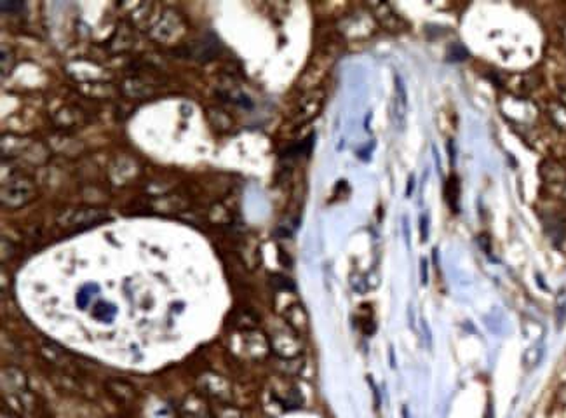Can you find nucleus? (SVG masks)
<instances>
[{
  "mask_svg": "<svg viewBox=\"0 0 566 418\" xmlns=\"http://www.w3.org/2000/svg\"><path fill=\"white\" fill-rule=\"evenodd\" d=\"M2 204L6 208H21L35 197V185L30 178L17 174L2 185Z\"/></svg>",
  "mask_w": 566,
  "mask_h": 418,
  "instance_id": "1",
  "label": "nucleus"
},
{
  "mask_svg": "<svg viewBox=\"0 0 566 418\" xmlns=\"http://www.w3.org/2000/svg\"><path fill=\"white\" fill-rule=\"evenodd\" d=\"M270 345H272L274 352L283 357V359H295L302 352V340L298 338V333L293 328L272 333Z\"/></svg>",
  "mask_w": 566,
  "mask_h": 418,
  "instance_id": "2",
  "label": "nucleus"
},
{
  "mask_svg": "<svg viewBox=\"0 0 566 418\" xmlns=\"http://www.w3.org/2000/svg\"><path fill=\"white\" fill-rule=\"evenodd\" d=\"M103 218H105V213H103L101 209H76V211H70L69 216L65 218V225H69V227H79V225H92V223H98V221H101Z\"/></svg>",
  "mask_w": 566,
  "mask_h": 418,
  "instance_id": "3",
  "label": "nucleus"
},
{
  "mask_svg": "<svg viewBox=\"0 0 566 418\" xmlns=\"http://www.w3.org/2000/svg\"><path fill=\"white\" fill-rule=\"evenodd\" d=\"M404 113H406V92L403 88V82L396 75V98L392 103V120L396 123L397 130L404 126Z\"/></svg>",
  "mask_w": 566,
  "mask_h": 418,
  "instance_id": "4",
  "label": "nucleus"
},
{
  "mask_svg": "<svg viewBox=\"0 0 566 418\" xmlns=\"http://www.w3.org/2000/svg\"><path fill=\"white\" fill-rule=\"evenodd\" d=\"M202 385H204V391L208 394L215 396V398H229V384L225 382V378L218 377V375H206V377H202Z\"/></svg>",
  "mask_w": 566,
  "mask_h": 418,
  "instance_id": "5",
  "label": "nucleus"
},
{
  "mask_svg": "<svg viewBox=\"0 0 566 418\" xmlns=\"http://www.w3.org/2000/svg\"><path fill=\"white\" fill-rule=\"evenodd\" d=\"M284 317H286L288 326L293 328L297 333L307 330V321H309L307 312H305L304 307H302L300 303H295V305L288 307V310L284 312Z\"/></svg>",
  "mask_w": 566,
  "mask_h": 418,
  "instance_id": "6",
  "label": "nucleus"
},
{
  "mask_svg": "<svg viewBox=\"0 0 566 418\" xmlns=\"http://www.w3.org/2000/svg\"><path fill=\"white\" fill-rule=\"evenodd\" d=\"M106 387H108L110 394H112L119 403H131L134 398H136V391H134L129 384H126V382L110 380L106 382Z\"/></svg>",
  "mask_w": 566,
  "mask_h": 418,
  "instance_id": "7",
  "label": "nucleus"
},
{
  "mask_svg": "<svg viewBox=\"0 0 566 418\" xmlns=\"http://www.w3.org/2000/svg\"><path fill=\"white\" fill-rule=\"evenodd\" d=\"M540 174L544 176V180L551 181V183H560V181L566 180V171L558 162H553V160H546L540 166Z\"/></svg>",
  "mask_w": 566,
  "mask_h": 418,
  "instance_id": "8",
  "label": "nucleus"
},
{
  "mask_svg": "<svg viewBox=\"0 0 566 418\" xmlns=\"http://www.w3.org/2000/svg\"><path fill=\"white\" fill-rule=\"evenodd\" d=\"M178 27V18H174V14H166V16L161 18V21H159L157 27L154 28V34L155 32H161L164 28V32L161 35H159V41H167L169 37H173L174 35V30H176Z\"/></svg>",
  "mask_w": 566,
  "mask_h": 418,
  "instance_id": "9",
  "label": "nucleus"
},
{
  "mask_svg": "<svg viewBox=\"0 0 566 418\" xmlns=\"http://www.w3.org/2000/svg\"><path fill=\"white\" fill-rule=\"evenodd\" d=\"M549 113L554 123L560 126V130H566V106L561 103H551Z\"/></svg>",
  "mask_w": 566,
  "mask_h": 418,
  "instance_id": "10",
  "label": "nucleus"
},
{
  "mask_svg": "<svg viewBox=\"0 0 566 418\" xmlns=\"http://www.w3.org/2000/svg\"><path fill=\"white\" fill-rule=\"evenodd\" d=\"M458 194H460V190H458L457 180H455V176H451L450 181L446 183V201L450 202V206L455 209V213L458 211L457 202H455L458 199Z\"/></svg>",
  "mask_w": 566,
  "mask_h": 418,
  "instance_id": "11",
  "label": "nucleus"
},
{
  "mask_svg": "<svg viewBox=\"0 0 566 418\" xmlns=\"http://www.w3.org/2000/svg\"><path fill=\"white\" fill-rule=\"evenodd\" d=\"M270 284L274 286V288L277 289V291H293L295 289V284L290 281L288 277L284 276H277V274H274V276H270Z\"/></svg>",
  "mask_w": 566,
  "mask_h": 418,
  "instance_id": "12",
  "label": "nucleus"
},
{
  "mask_svg": "<svg viewBox=\"0 0 566 418\" xmlns=\"http://www.w3.org/2000/svg\"><path fill=\"white\" fill-rule=\"evenodd\" d=\"M113 316H115V309H113L112 305H106V303H99V305H96V309H94L96 319L110 321Z\"/></svg>",
  "mask_w": 566,
  "mask_h": 418,
  "instance_id": "13",
  "label": "nucleus"
},
{
  "mask_svg": "<svg viewBox=\"0 0 566 418\" xmlns=\"http://www.w3.org/2000/svg\"><path fill=\"white\" fill-rule=\"evenodd\" d=\"M566 316V293L561 291L560 296H558V321L560 324H563Z\"/></svg>",
  "mask_w": 566,
  "mask_h": 418,
  "instance_id": "14",
  "label": "nucleus"
},
{
  "mask_svg": "<svg viewBox=\"0 0 566 418\" xmlns=\"http://www.w3.org/2000/svg\"><path fill=\"white\" fill-rule=\"evenodd\" d=\"M0 7H2L3 13H17V11H23L24 4L23 2H7V0H3V2L0 4Z\"/></svg>",
  "mask_w": 566,
  "mask_h": 418,
  "instance_id": "15",
  "label": "nucleus"
},
{
  "mask_svg": "<svg viewBox=\"0 0 566 418\" xmlns=\"http://www.w3.org/2000/svg\"><path fill=\"white\" fill-rule=\"evenodd\" d=\"M218 418H243V417H241V413L236 412V410L222 408L218 412Z\"/></svg>",
  "mask_w": 566,
  "mask_h": 418,
  "instance_id": "16",
  "label": "nucleus"
},
{
  "mask_svg": "<svg viewBox=\"0 0 566 418\" xmlns=\"http://www.w3.org/2000/svg\"><path fill=\"white\" fill-rule=\"evenodd\" d=\"M420 225H422V241H427V216L423 214L422 220H420Z\"/></svg>",
  "mask_w": 566,
  "mask_h": 418,
  "instance_id": "17",
  "label": "nucleus"
},
{
  "mask_svg": "<svg viewBox=\"0 0 566 418\" xmlns=\"http://www.w3.org/2000/svg\"><path fill=\"white\" fill-rule=\"evenodd\" d=\"M422 279H423V282H427V262L425 260L422 262Z\"/></svg>",
  "mask_w": 566,
  "mask_h": 418,
  "instance_id": "18",
  "label": "nucleus"
}]
</instances>
